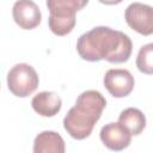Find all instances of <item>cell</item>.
<instances>
[{"label":"cell","instance_id":"1","mask_svg":"<svg viewBox=\"0 0 153 153\" xmlns=\"http://www.w3.org/2000/svg\"><path fill=\"white\" fill-rule=\"evenodd\" d=\"M133 43L126 33L108 26H97L82 33L76 42V51L81 59L91 62L106 60L111 63L128 61Z\"/></svg>","mask_w":153,"mask_h":153},{"label":"cell","instance_id":"2","mask_svg":"<svg viewBox=\"0 0 153 153\" xmlns=\"http://www.w3.org/2000/svg\"><path fill=\"white\" fill-rule=\"evenodd\" d=\"M106 105L103 94L94 90L82 92L63 118L65 130L76 140L88 137Z\"/></svg>","mask_w":153,"mask_h":153},{"label":"cell","instance_id":"3","mask_svg":"<svg viewBox=\"0 0 153 153\" xmlns=\"http://www.w3.org/2000/svg\"><path fill=\"white\" fill-rule=\"evenodd\" d=\"M38 75L35 68L27 63L13 66L7 74L8 90L17 97H27L38 87Z\"/></svg>","mask_w":153,"mask_h":153},{"label":"cell","instance_id":"4","mask_svg":"<svg viewBox=\"0 0 153 153\" xmlns=\"http://www.w3.org/2000/svg\"><path fill=\"white\" fill-rule=\"evenodd\" d=\"M127 24L134 31L149 36L153 33V7L141 2L130 4L124 12Z\"/></svg>","mask_w":153,"mask_h":153},{"label":"cell","instance_id":"5","mask_svg":"<svg viewBox=\"0 0 153 153\" xmlns=\"http://www.w3.org/2000/svg\"><path fill=\"white\" fill-rule=\"evenodd\" d=\"M104 86L115 98L127 97L134 88V78L127 69H109L104 76Z\"/></svg>","mask_w":153,"mask_h":153},{"label":"cell","instance_id":"6","mask_svg":"<svg viewBox=\"0 0 153 153\" xmlns=\"http://www.w3.org/2000/svg\"><path fill=\"white\" fill-rule=\"evenodd\" d=\"M16 24L24 30H32L39 25L42 14L39 7L32 0H17L12 8Z\"/></svg>","mask_w":153,"mask_h":153},{"label":"cell","instance_id":"7","mask_svg":"<svg viewBox=\"0 0 153 153\" xmlns=\"http://www.w3.org/2000/svg\"><path fill=\"white\" fill-rule=\"evenodd\" d=\"M100 140L111 151H122L131 141V133L120 122H111L100 129Z\"/></svg>","mask_w":153,"mask_h":153},{"label":"cell","instance_id":"8","mask_svg":"<svg viewBox=\"0 0 153 153\" xmlns=\"http://www.w3.org/2000/svg\"><path fill=\"white\" fill-rule=\"evenodd\" d=\"M31 105L38 115L43 117H53L61 110L62 100L55 92L43 91L32 98Z\"/></svg>","mask_w":153,"mask_h":153},{"label":"cell","instance_id":"9","mask_svg":"<svg viewBox=\"0 0 153 153\" xmlns=\"http://www.w3.org/2000/svg\"><path fill=\"white\" fill-rule=\"evenodd\" d=\"M35 153H63L65 141L56 131L45 130L39 133L33 141Z\"/></svg>","mask_w":153,"mask_h":153},{"label":"cell","instance_id":"10","mask_svg":"<svg viewBox=\"0 0 153 153\" xmlns=\"http://www.w3.org/2000/svg\"><path fill=\"white\" fill-rule=\"evenodd\" d=\"M88 0H47V7L53 17H75V13L87 5Z\"/></svg>","mask_w":153,"mask_h":153},{"label":"cell","instance_id":"11","mask_svg":"<svg viewBox=\"0 0 153 153\" xmlns=\"http://www.w3.org/2000/svg\"><path fill=\"white\" fill-rule=\"evenodd\" d=\"M118 122L123 124L131 135H139L146 127V117L143 112L136 108H128L120 114Z\"/></svg>","mask_w":153,"mask_h":153},{"label":"cell","instance_id":"12","mask_svg":"<svg viewBox=\"0 0 153 153\" xmlns=\"http://www.w3.org/2000/svg\"><path fill=\"white\" fill-rule=\"evenodd\" d=\"M136 67L145 74H153V43L140 48L136 57Z\"/></svg>","mask_w":153,"mask_h":153},{"label":"cell","instance_id":"13","mask_svg":"<svg viewBox=\"0 0 153 153\" xmlns=\"http://www.w3.org/2000/svg\"><path fill=\"white\" fill-rule=\"evenodd\" d=\"M102 4H105V5H116V4H120L122 2L123 0H99Z\"/></svg>","mask_w":153,"mask_h":153}]
</instances>
